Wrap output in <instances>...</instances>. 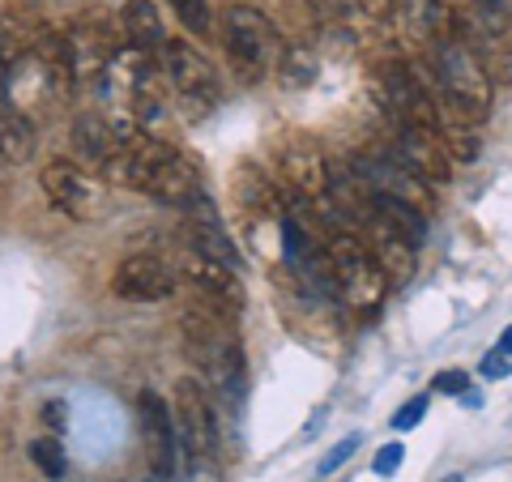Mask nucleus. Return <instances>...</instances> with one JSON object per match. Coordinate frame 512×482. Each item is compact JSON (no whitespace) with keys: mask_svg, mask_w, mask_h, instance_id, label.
I'll use <instances>...</instances> for the list:
<instances>
[{"mask_svg":"<svg viewBox=\"0 0 512 482\" xmlns=\"http://www.w3.org/2000/svg\"><path fill=\"white\" fill-rule=\"evenodd\" d=\"M163 56H167V77H171V86L180 90L188 116H205V111H214V103L222 99L214 64L205 60L188 39H167Z\"/></svg>","mask_w":512,"mask_h":482,"instance_id":"nucleus-7","label":"nucleus"},{"mask_svg":"<svg viewBox=\"0 0 512 482\" xmlns=\"http://www.w3.org/2000/svg\"><path fill=\"white\" fill-rule=\"evenodd\" d=\"M30 457H35V465L47 478H64V470H69L60 440H35V444H30Z\"/></svg>","mask_w":512,"mask_h":482,"instance_id":"nucleus-24","label":"nucleus"},{"mask_svg":"<svg viewBox=\"0 0 512 482\" xmlns=\"http://www.w3.org/2000/svg\"><path fill=\"white\" fill-rule=\"evenodd\" d=\"M380 99L389 107L393 124H414V128H427L444 141V128H448V116L440 107V94H431L423 73L414 69L406 60H389L380 69Z\"/></svg>","mask_w":512,"mask_h":482,"instance_id":"nucleus-4","label":"nucleus"},{"mask_svg":"<svg viewBox=\"0 0 512 482\" xmlns=\"http://www.w3.org/2000/svg\"><path fill=\"white\" fill-rule=\"evenodd\" d=\"M397 137H393V154L402 158L410 171H419L427 184H448L453 180V158L444 154V141L427 128H414V124H393Z\"/></svg>","mask_w":512,"mask_h":482,"instance_id":"nucleus-12","label":"nucleus"},{"mask_svg":"<svg viewBox=\"0 0 512 482\" xmlns=\"http://www.w3.org/2000/svg\"><path fill=\"white\" fill-rule=\"evenodd\" d=\"M35 124H30V116H22V111L13 107H0V163L18 167L26 163L30 154H35Z\"/></svg>","mask_w":512,"mask_h":482,"instance_id":"nucleus-19","label":"nucleus"},{"mask_svg":"<svg viewBox=\"0 0 512 482\" xmlns=\"http://www.w3.org/2000/svg\"><path fill=\"white\" fill-rule=\"evenodd\" d=\"M235 197H239V205H244L248 214H256V218L278 214V192H274V184H269L256 167H244V171H239V180H235Z\"/></svg>","mask_w":512,"mask_h":482,"instance_id":"nucleus-20","label":"nucleus"},{"mask_svg":"<svg viewBox=\"0 0 512 482\" xmlns=\"http://www.w3.org/2000/svg\"><path fill=\"white\" fill-rule=\"evenodd\" d=\"M180 329H184V350L192 367L222 389V397H244L248 389V363H244V350H239L235 333L222 329L218 312H205V308H188L180 316Z\"/></svg>","mask_w":512,"mask_h":482,"instance_id":"nucleus-2","label":"nucleus"},{"mask_svg":"<svg viewBox=\"0 0 512 482\" xmlns=\"http://www.w3.org/2000/svg\"><path fill=\"white\" fill-rule=\"evenodd\" d=\"M359 444H363L359 436H346V440H338V444H333L329 453H325V461H320V474H333V470H342V465H346L350 457H355V448H359Z\"/></svg>","mask_w":512,"mask_h":482,"instance_id":"nucleus-28","label":"nucleus"},{"mask_svg":"<svg viewBox=\"0 0 512 482\" xmlns=\"http://www.w3.org/2000/svg\"><path fill=\"white\" fill-rule=\"evenodd\" d=\"M39 184L47 192V201L56 205L60 214L69 218H86L94 210V184L86 180V171L69 163V158H56V163H47L39 171Z\"/></svg>","mask_w":512,"mask_h":482,"instance_id":"nucleus-14","label":"nucleus"},{"mask_svg":"<svg viewBox=\"0 0 512 482\" xmlns=\"http://www.w3.org/2000/svg\"><path fill=\"white\" fill-rule=\"evenodd\" d=\"M478 372H483V380H504V376H512V355H504V350H487L483 363H478Z\"/></svg>","mask_w":512,"mask_h":482,"instance_id":"nucleus-29","label":"nucleus"},{"mask_svg":"<svg viewBox=\"0 0 512 482\" xmlns=\"http://www.w3.org/2000/svg\"><path fill=\"white\" fill-rule=\"evenodd\" d=\"M175 18L188 35H210L214 30V13H210V0H171Z\"/></svg>","mask_w":512,"mask_h":482,"instance_id":"nucleus-22","label":"nucleus"},{"mask_svg":"<svg viewBox=\"0 0 512 482\" xmlns=\"http://www.w3.org/2000/svg\"><path fill=\"white\" fill-rule=\"evenodd\" d=\"M137 414H141V431H146V448H150V470L154 478L171 482L175 478V465H180V431H175V414L163 406L158 393H141L137 401Z\"/></svg>","mask_w":512,"mask_h":482,"instance_id":"nucleus-10","label":"nucleus"},{"mask_svg":"<svg viewBox=\"0 0 512 482\" xmlns=\"http://www.w3.org/2000/svg\"><path fill=\"white\" fill-rule=\"evenodd\" d=\"M43 423H47V427H52L56 436H60L64 423H69V414H64V401H47V406H43Z\"/></svg>","mask_w":512,"mask_h":482,"instance_id":"nucleus-31","label":"nucleus"},{"mask_svg":"<svg viewBox=\"0 0 512 482\" xmlns=\"http://www.w3.org/2000/svg\"><path fill=\"white\" fill-rule=\"evenodd\" d=\"M355 171L363 175V184H367V188L380 192V197H397V201L414 205V210L431 214V184L423 180L419 171H410L393 150L359 154V158H355Z\"/></svg>","mask_w":512,"mask_h":482,"instance_id":"nucleus-8","label":"nucleus"},{"mask_svg":"<svg viewBox=\"0 0 512 482\" xmlns=\"http://www.w3.org/2000/svg\"><path fill=\"white\" fill-rule=\"evenodd\" d=\"M141 192H146V197H154L158 205H175V210H188V205L201 197L197 167H192L180 150H171L163 163L150 171V180L141 184Z\"/></svg>","mask_w":512,"mask_h":482,"instance_id":"nucleus-15","label":"nucleus"},{"mask_svg":"<svg viewBox=\"0 0 512 482\" xmlns=\"http://www.w3.org/2000/svg\"><path fill=\"white\" fill-rule=\"evenodd\" d=\"M431 82H436L440 107L453 111L461 124H483L491 111V69L457 30V18L448 30L431 39Z\"/></svg>","mask_w":512,"mask_h":482,"instance_id":"nucleus-1","label":"nucleus"},{"mask_svg":"<svg viewBox=\"0 0 512 482\" xmlns=\"http://www.w3.org/2000/svg\"><path fill=\"white\" fill-rule=\"evenodd\" d=\"M500 350H504V355H512V325L500 333Z\"/></svg>","mask_w":512,"mask_h":482,"instance_id":"nucleus-33","label":"nucleus"},{"mask_svg":"<svg viewBox=\"0 0 512 482\" xmlns=\"http://www.w3.org/2000/svg\"><path fill=\"white\" fill-rule=\"evenodd\" d=\"M111 291L128 303H158V299H171L175 295V269L163 261V256H150V252H137L120 261L116 278H111Z\"/></svg>","mask_w":512,"mask_h":482,"instance_id":"nucleus-11","label":"nucleus"},{"mask_svg":"<svg viewBox=\"0 0 512 482\" xmlns=\"http://www.w3.org/2000/svg\"><path fill=\"white\" fill-rule=\"evenodd\" d=\"M278 163H282V175H286V184H291L295 197L325 201V192H329V158L320 154L312 141L291 137L278 150Z\"/></svg>","mask_w":512,"mask_h":482,"instance_id":"nucleus-13","label":"nucleus"},{"mask_svg":"<svg viewBox=\"0 0 512 482\" xmlns=\"http://www.w3.org/2000/svg\"><path fill=\"white\" fill-rule=\"evenodd\" d=\"M9 64H5V56H0V103H9Z\"/></svg>","mask_w":512,"mask_h":482,"instance_id":"nucleus-32","label":"nucleus"},{"mask_svg":"<svg viewBox=\"0 0 512 482\" xmlns=\"http://www.w3.org/2000/svg\"><path fill=\"white\" fill-rule=\"evenodd\" d=\"M188 282L201 291L205 303H214V312H239L244 308V282H239V269L205 261V256L188 252Z\"/></svg>","mask_w":512,"mask_h":482,"instance_id":"nucleus-16","label":"nucleus"},{"mask_svg":"<svg viewBox=\"0 0 512 482\" xmlns=\"http://www.w3.org/2000/svg\"><path fill=\"white\" fill-rule=\"evenodd\" d=\"M350 235L363 239L367 252L380 261V269L389 273L393 286H406L410 282V273H414V244L376 210V201H372V210H367V214H359V222L350 227Z\"/></svg>","mask_w":512,"mask_h":482,"instance_id":"nucleus-9","label":"nucleus"},{"mask_svg":"<svg viewBox=\"0 0 512 482\" xmlns=\"http://www.w3.org/2000/svg\"><path fill=\"white\" fill-rule=\"evenodd\" d=\"M440 482H466V478H461V474H448V478H440Z\"/></svg>","mask_w":512,"mask_h":482,"instance_id":"nucleus-34","label":"nucleus"},{"mask_svg":"<svg viewBox=\"0 0 512 482\" xmlns=\"http://www.w3.org/2000/svg\"><path fill=\"white\" fill-rule=\"evenodd\" d=\"M312 9L320 13L325 22H342V26H355L363 18V0H312Z\"/></svg>","mask_w":512,"mask_h":482,"instance_id":"nucleus-25","label":"nucleus"},{"mask_svg":"<svg viewBox=\"0 0 512 482\" xmlns=\"http://www.w3.org/2000/svg\"><path fill=\"white\" fill-rule=\"evenodd\" d=\"M150 482H163V478H150Z\"/></svg>","mask_w":512,"mask_h":482,"instance_id":"nucleus-35","label":"nucleus"},{"mask_svg":"<svg viewBox=\"0 0 512 482\" xmlns=\"http://www.w3.org/2000/svg\"><path fill=\"white\" fill-rule=\"evenodd\" d=\"M402 461H406V444L393 440V444H384L380 453L372 457V474H376V478H393L397 470H402Z\"/></svg>","mask_w":512,"mask_h":482,"instance_id":"nucleus-26","label":"nucleus"},{"mask_svg":"<svg viewBox=\"0 0 512 482\" xmlns=\"http://www.w3.org/2000/svg\"><path fill=\"white\" fill-rule=\"evenodd\" d=\"M171 414H175L180 453L188 461V470L205 478V470H214V461H218V410H214V401L205 397L201 380H180Z\"/></svg>","mask_w":512,"mask_h":482,"instance_id":"nucleus-5","label":"nucleus"},{"mask_svg":"<svg viewBox=\"0 0 512 482\" xmlns=\"http://www.w3.org/2000/svg\"><path fill=\"white\" fill-rule=\"evenodd\" d=\"M325 252H329V269H333V282H338V299L346 303L350 312L359 316H376L389 299V273L380 269V261L359 235L350 231H333L325 239Z\"/></svg>","mask_w":512,"mask_h":482,"instance_id":"nucleus-3","label":"nucleus"},{"mask_svg":"<svg viewBox=\"0 0 512 482\" xmlns=\"http://www.w3.org/2000/svg\"><path fill=\"white\" fill-rule=\"evenodd\" d=\"M372 201H376V210H380L384 218H389L393 227L402 231L414 248H419L423 239H427V214H423V210H414V205L397 201V197H380V192H372Z\"/></svg>","mask_w":512,"mask_h":482,"instance_id":"nucleus-21","label":"nucleus"},{"mask_svg":"<svg viewBox=\"0 0 512 482\" xmlns=\"http://www.w3.org/2000/svg\"><path fill=\"white\" fill-rule=\"evenodd\" d=\"M278 64H282V82L286 86H308L316 77V60L303 52V47H286Z\"/></svg>","mask_w":512,"mask_h":482,"instance_id":"nucleus-23","label":"nucleus"},{"mask_svg":"<svg viewBox=\"0 0 512 482\" xmlns=\"http://www.w3.org/2000/svg\"><path fill=\"white\" fill-rule=\"evenodd\" d=\"M436 393H444V397H466L470 393V376L466 372H440L436 376Z\"/></svg>","mask_w":512,"mask_h":482,"instance_id":"nucleus-30","label":"nucleus"},{"mask_svg":"<svg viewBox=\"0 0 512 482\" xmlns=\"http://www.w3.org/2000/svg\"><path fill=\"white\" fill-rule=\"evenodd\" d=\"M73 154L86 167H111V158L120 154V133L99 116H77L73 120Z\"/></svg>","mask_w":512,"mask_h":482,"instance_id":"nucleus-17","label":"nucleus"},{"mask_svg":"<svg viewBox=\"0 0 512 482\" xmlns=\"http://www.w3.org/2000/svg\"><path fill=\"white\" fill-rule=\"evenodd\" d=\"M227 35H222V43H227V56L239 73L248 77V82H261L265 69L274 60H282V39H278V26L265 18L261 9L252 5H231L227 9Z\"/></svg>","mask_w":512,"mask_h":482,"instance_id":"nucleus-6","label":"nucleus"},{"mask_svg":"<svg viewBox=\"0 0 512 482\" xmlns=\"http://www.w3.org/2000/svg\"><path fill=\"white\" fill-rule=\"evenodd\" d=\"M431 410V397L427 393H419V397H410L402 410L393 414V431H410V427H419L423 423V414Z\"/></svg>","mask_w":512,"mask_h":482,"instance_id":"nucleus-27","label":"nucleus"},{"mask_svg":"<svg viewBox=\"0 0 512 482\" xmlns=\"http://www.w3.org/2000/svg\"><path fill=\"white\" fill-rule=\"evenodd\" d=\"M124 39L133 52H154L167 47V30H163V13L154 0H128L124 5Z\"/></svg>","mask_w":512,"mask_h":482,"instance_id":"nucleus-18","label":"nucleus"}]
</instances>
